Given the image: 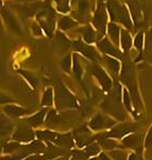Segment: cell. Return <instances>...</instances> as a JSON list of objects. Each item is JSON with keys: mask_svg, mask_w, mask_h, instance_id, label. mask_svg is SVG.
<instances>
[{"mask_svg": "<svg viewBox=\"0 0 152 160\" xmlns=\"http://www.w3.org/2000/svg\"><path fill=\"white\" fill-rule=\"evenodd\" d=\"M107 10L111 22H116V24L119 22L128 30L132 29L133 22L126 4L121 3L118 0H107Z\"/></svg>", "mask_w": 152, "mask_h": 160, "instance_id": "6da1fadb", "label": "cell"}, {"mask_svg": "<svg viewBox=\"0 0 152 160\" xmlns=\"http://www.w3.org/2000/svg\"><path fill=\"white\" fill-rule=\"evenodd\" d=\"M35 136L38 140L47 141L60 148H71L74 144V138L71 133H61L52 130H37L35 131Z\"/></svg>", "mask_w": 152, "mask_h": 160, "instance_id": "7a4b0ae2", "label": "cell"}, {"mask_svg": "<svg viewBox=\"0 0 152 160\" xmlns=\"http://www.w3.org/2000/svg\"><path fill=\"white\" fill-rule=\"evenodd\" d=\"M55 105L58 110L74 109L80 108V104L77 97L69 91L67 88L60 81L55 87Z\"/></svg>", "mask_w": 152, "mask_h": 160, "instance_id": "3957f363", "label": "cell"}, {"mask_svg": "<svg viewBox=\"0 0 152 160\" xmlns=\"http://www.w3.org/2000/svg\"><path fill=\"white\" fill-rule=\"evenodd\" d=\"M107 18H109V13H107V7L103 4V2H99L96 11L94 13V17H93V25L96 28L98 34L100 37H103L107 32Z\"/></svg>", "mask_w": 152, "mask_h": 160, "instance_id": "277c9868", "label": "cell"}, {"mask_svg": "<svg viewBox=\"0 0 152 160\" xmlns=\"http://www.w3.org/2000/svg\"><path fill=\"white\" fill-rule=\"evenodd\" d=\"M137 130V125L133 123H121V124H117L114 127H112L110 129V131L103 132V135L105 138H110V139H122L126 136L133 133Z\"/></svg>", "mask_w": 152, "mask_h": 160, "instance_id": "5b68a950", "label": "cell"}, {"mask_svg": "<svg viewBox=\"0 0 152 160\" xmlns=\"http://www.w3.org/2000/svg\"><path fill=\"white\" fill-rule=\"evenodd\" d=\"M35 132L32 130V127L29 125H19L15 128L12 135V140L17 143H30V142L34 141Z\"/></svg>", "mask_w": 152, "mask_h": 160, "instance_id": "8992f818", "label": "cell"}, {"mask_svg": "<svg viewBox=\"0 0 152 160\" xmlns=\"http://www.w3.org/2000/svg\"><path fill=\"white\" fill-rule=\"evenodd\" d=\"M116 125V121L111 118L109 115L104 114H98L92 118V120L88 123V127L91 128L93 131H101L104 129H111Z\"/></svg>", "mask_w": 152, "mask_h": 160, "instance_id": "52a82bcc", "label": "cell"}, {"mask_svg": "<svg viewBox=\"0 0 152 160\" xmlns=\"http://www.w3.org/2000/svg\"><path fill=\"white\" fill-rule=\"evenodd\" d=\"M73 136L74 141L76 142V145L79 148H86L87 145H89V144L94 142V137L92 136V131L85 125L74 130Z\"/></svg>", "mask_w": 152, "mask_h": 160, "instance_id": "ba28073f", "label": "cell"}, {"mask_svg": "<svg viewBox=\"0 0 152 160\" xmlns=\"http://www.w3.org/2000/svg\"><path fill=\"white\" fill-rule=\"evenodd\" d=\"M92 73L97 78L100 86L102 87V89H103L104 91H110V90L112 89V87H113L112 79H111V77L107 75V73L101 68V66L97 65V64L93 65Z\"/></svg>", "mask_w": 152, "mask_h": 160, "instance_id": "9c48e42d", "label": "cell"}, {"mask_svg": "<svg viewBox=\"0 0 152 160\" xmlns=\"http://www.w3.org/2000/svg\"><path fill=\"white\" fill-rule=\"evenodd\" d=\"M98 48L101 50L102 53H104L105 56H110L116 59L121 58L122 52L118 49V47L113 44L110 41L109 38H102L101 40L98 42Z\"/></svg>", "mask_w": 152, "mask_h": 160, "instance_id": "30bf717a", "label": "cell"}, {"mask_svg": "<svg viewBox=\"0 0 152 160\" xmlns=\"http://www.w3.org/2000/svg\"><path fill=\"white\" fill-rule=\"evenodd\" d=\"M70 45L73 46V47L77 51L81 52L84 57L88 58L89 60L95 62V61H97L98 58H99V56H98V52L96 51V49H95L93 46L88 45V44H86L84 42H82V41H74Z\"/></svg>", "mask_w": 152, "mask_h": 160, "instance_id": "8fae6325", "label": "cell"}, {"mask_svg": "<svg viewBox=\"0 0 152 160\" xmlns=\"http://www.w3.org/2000/svg\"><path fill=\"white\" fill-rule=\"evenodd\" d=\"M37 19L40 22V26L43 27V29L46 31L48 35L52 34V31L55 30V17L53 15L52 12L50 11H45L38 14Z\"/></svg>", "mask_w": 152, "mask_h": 160, "instance_id": "7c38bea8", "label": "cell"}, {"mask_svg": "<svg viewBox=\"0 0 152 160\" xmlns=\"http://www.w3.org/2000/svg\"><path fill=\"white\" fill-rule=\"evenodd\" d=\"M122 146L127 148H131V149H135L136 153H141V148H140V136L137 133L133 132L130 133V135L126 136L125 138L121 140Z\"/></svg>", "mask_w": 152, "mask_h": 160, "instance_id": "4fadbf2b", "label": "cell"}, {"mask_svg": "<svg viewBox=\"0 0 152 160\" xmlns=\"http://www.w3.org/2000/svg\"><path fill=\"white\" fill-rule=\"evenodd\" d=\"M47 113H48L47 108H43V109H40V111H37L35 114L25 118V122L27 123V125H29L30 127H38V126L42 125V124L45 122Z\"/></svg>", "mask_w": 152, "mask_h": 160, "instance_id": "5bb4252c", "label": "cell"}, {"mask_svg": "<svg viewBox=\"0 0 152 160\" xmlns=\"http://www.w3.org/2000/svg\"><path fill=\"white\" fill-rule=\"evenodd\" d=\"M2 111L6 113V115L10 118H20L24 117V115L28 114L30 112L28 109H26L24 107H19L17 105H13V104H9L6 105L3 108H2Z\"/></svg>", "mask_w": 152, "mask_h": 160, "instance_id": "9a60e30c", "label": "cell"}, {"mask_svg": "<svg viewBox=\"0 0 152 160\" xmlns=\"http://www.w3.org/2000/svg\"><path fill=\"white\" fill-rule=\"evenodd\" d=\"M107 32L110 38V41L112 42L116 47H118L120 44V33H121V29L116 22H111L107 24Z\"/></svg>", "mask_w": 152, "mask_h": 160, "instance_id": "2e32d148", "label": "cell"}, {"mask_svg": "<svg viewBox=\"0 0 152 160\" xmlns=\"http://www.w3.org/2000/svg\"><path fill=\"white\" fill-rule=\"evenodd\" d=\"M94 139H96V142L101 146V148L107 149V151H113V148H121V145H119L114 139L105 138L102 133L95 136Z\"/></svg>", "mask_w": 152, "mask_h": 160, "instance_id": "e0dca14e", "label": "cell"}, {"mask_svg": "<svg viewBox=\"0 0 152 160\" xmlns=\"http://www.w3.org/2000/svg\"><path fill=\"white\" fill-rule=\"evenodd\" d=\"M1 14H2V17H3L4 22H6L7 27L9 28V29L13 30L16 33H21V29H20L18 22H17L16 17H14V15H13L11 12L3 10V11L1 12Z\"/></svg>", "mask_w": 152, "mask_h": 160, "instance_id": "ac0fdd59", "label": "cell"}, {"mask_svg": "<svg viewBox=\"0 0 152 160\" xmlns=\"http://www.w3.org/2000/svg\"><path fill=\"white\" fill-rule=\"evenodd\" d=\"M45 123L49 128H56L63 124V120H62L60 115L58 114V112H56L55 109H52V110L48 111L47 115H46V118H45Z\"/></svg>", "mask_w": 152, "mask_h": 160, "instance_id": "d6986e66", "label": "cell"}, {"mask_svg": "<svg viewBox=\"0 0 152 160\" xmlns=\"http://www.w3.org/2000/svg\"><path fill=\"white\" fill-rule=\"evenodd\" d=\"M120 48H121L122 52H128L129 50L132 48L133 46V38L128 32L127 29H121L120 33Z\"/></svg>", "mask_w": 152, "mask_h": 160, "instance_id": "ffe728a7", "label": "cell"}, {"mask_svg": "<svg viewBox=\"0 0 152 160\" xmlns=\"http://www.w3.org/2000/svg\"><path fill=\"white\" fill-rule=\"evenodd\" d=\"M78 1V7H77L76 12H74V15L76 18H83L85 15L89 12V3L88 0H76Z\"/></svg>", "mask_w": 152, "mask_h": 160, "instance_id": "44dd1931", "label": "cell"}, {"mask_svg": "<svg viewBox=\"0 0 152 160\" xmlns=\"http://www.w3.org/2000/svg\"><path fill=\"white\" fill-rule=\"evenodd\" d=\"M80 32H81L82 37H83L84 43L88 44V45L95 43V41H96V31L93 29L91 26H85V27L81 28Z\"/></svg>", "mask_w": 152, "mask_h": 160, "instance_id": "7402d4cb", "label": "cell"}, {"mask_svg": "<svg viewBox=\"0 0 152 160\" xmlns=\"http://www.w3.org/2000/svg\"><path fill=\"white\" fill-rule=\"evenodd\" d=\"M13 129V123L9 117L0 112V133L6 135Z\"/></svg>", "mask_w": 152, "mask_h": 160, "instance_id": "603a6c76", "label": "cell"}, {"mask_svg": "<svg viewBox=\"0 0 152 160\" xmlns=\"http://www.w3.org/2000/svg\"><path fill=\"white\" fill-rule=\"evenodd\" d=\"M105 63L107 65L109 66V69L112 72L113 74L115 75H118L120 72V62L118 59L116 58H113V57H110V56H104L103 57Z\"/></svg>", "mask_w": 152, "mask_h": 160, "instance_id": "cb8c5ba5", "label": "cell"}, {"mask_svg": "<svg viewBox=\"0 0 152 160\" xmlns=\"http://www.w3.org/2000/svg\"><path fill=\"white\" fill-rule=\"evenodd\" d=\"M84 152L88 157H96L99 156L100 153H101V146L97 143V142H93L89 145H87L85 148H84Z\"/></svg>", "mask_w": 152, "mask_h": 160, "instance_id": "d4e9b609", "label": "cell"}, {"mask_svg": "<svg viewBox=\"0 0 152 160\" xmlns=\"http://www.w3.org/2000/svg\"><path fill=\"white\" fill-rule=\"evenodd\" d=\"M53 98H55L53 97V90L51 88H48L44 92L40 105L44 106V107H50V106L53 105Z\"/></svg>", "mask_w": 152, "mask_h": 160, "instance_id": "484cf974", "label": "cell"}, {"mask_svg": "<svg viewBox=\"0 0 152 160\" xmlns=\"http://www.w3.org/2000/svg\"><path fill=\"white\" fill-rule=\"evenodd\" d=\"M76 25H77V22H74V20L69 16H64L59 20V28H60L61 30H68V29H70V28L74 27Z\"/></svg>", "mask_w": 152, "mask_h": 160, "instance_id": "4316f807", "label": "cell"}, {"mask_svg": "<svg viewBox=\"0 0 152 160\" xmlns=\"http://www.w3.org/2000/svg\"><path fill=\"white\" fill-rule=\"evenodd\" d=\"M144 41H145V35H144V31H138L136 33L135 38L133 40V46L138 50V52H143L144 48Z\"/></svg>", "mask_w": 152, "mask_h": 160, "instance_id": "83f0119b", "label": "cell"}, {"mask_svg": "<svg viewBox=\"0 0 152 160\" xmlns=\"http://www.w3.org/2000/svg\"><path fill=\"white\" fill-rule=\"evenodd\" d=\"M73 69H74V74L77 77V79H81L82 74H83V69H82L81 63H80L78 56L74 55V61H73Z\"/></svg>", "mask_w": 152, "mask_h": 160, "instance_id": "f1b7e54d", "label": "cell"}, {"mask_svg": "<svg viewBox=\"0 0 152 160\" xmlns=\"http://www.w3.org/2000/svg\"><path fill=\"white\" fill-rule=\"evenodd\" d=\"M132 99H131V96L130 94H129V91L126 88H123L122 89V102H123V106H125V108L127 109L128 111H130V112H132L133 111V108H132Z\"/></svg>", "mask_w": 152, "mask_h": 160, "instance_id": "f546056e", "label": "cell"}, {"mask_svg": "<svg viewBox=\"0 0 152 160\" xmlns=\"http://www.w3.org/2000/svg\"><path fill=\"white\" fill-rule=\"evenodd\" d=\"M109 155L112 160H128V156L126 154V152L121 151V149H113V151H110Z\"/></svg>", "mask_w": 152, "mask_h": 160, "instance_id": "4dcf8cb0", "label": "cell"}, {"mask_svg": "<svg viewBox=\"0 0 152 160\" xmlns=\"http://www.w3.org/2000/svg\"><path fill=\"white\" fill-rule=\"evenodd\" d=\"M56 2V9L59 12L67 13L70 11V7H69V0H55Z\"/></svg>", "mask_w": 152, "mask_h": 160, "instance_id": "1f68e13d", "label": "cell"}, {"mask_svg": "<svg viewBox=\"0 0 152 160\" xmlns=\"http://www.w3.org/2000/svg\"><path fill=\"white\" fill-rule=\"evenodd\" d=\"M69 160H88V156L85 154L84 151H79V149H74L71 153Z\"/></svg>", "mask_w": 152, "mask_h": 160, "instance_id": "d6a6232c", "label": "cell"}, {"mask_svg": "<svg viewBox=\"0 0 152 160\" xmlns=\"http://www.w3.org/2000/svg\"><path fill=\"white\" fill-rule=\"evenodd\" d=\"M21 144L20 143H17V142H10V143H7L6 145L3 146V152L6 154H10V153H13L15 152L16 149H19Z\"/></svg>", "mask_w": 152, "mask_h": 160, "instance_id": "836d02e7", "label": "cell"}, {"mask_svg": "<svg viewBox=\"0 0 152 160\" xmlns=\"http://www.w3.org/2000/svg\"><path fill=\"white\" fill-rule=\"evenodd\" d=\"M71 65H73V62H71V56L70 55L66 56L61 62V68H63V71H65L66 73H69V72H70Z\"/></svg>", "mask_w": 152, "mask_h": 160, "instance_id": "e575fe53", "label": "cell"}, {"mask_svg": "<svg viewBox=\"0 0 152 160\" xmlns=\"http://www.w3.org/2000/svg\"><path fill=\"white\" fill-rule=\"evenodd\" d=\"M19 73L22 75V76L25 77L26 79L28 80V82L32 86L33 88H35L37 86V79L35 78L34 76H33L32 74H30V73H28V72H26V71H19Z\"/></svg>", "mask_w": 152, "mask_h": 160, "instance_id": "d590c367", "label": "cell"}, {"mask_svg": "<svg viewBox=\"0 0 152 160\" xmlns=\"http://www.w3.org/2000/svg\"><path fill=\"white\" fill-rule=\"evenodd\" d=\"M13 102H14V98H12L9 95L3 94V93L0 92V105H9L12 104Z\"/></svg>", "mask_w": 152, "mask_h": 160, "instance_id": "8d00e7d4", "label": "cell"}, {"mask_svg": "<svg viewBox=\"0 0 152 160\" xmlns=\"http://www.w3.org/2000/svg\"><path fill=\"white\" fill-rule=\"evenodd\" d=\"M144 145H145V148H151L152 146V125H151V127L149 128L148 132H147V135H146Z\"/></svg>", "mask_w": 152, "mask_h": 160, "instance_id": "74e56055", "label": "cell"}, {"mask_svg": "<svg viewBox=\"0 0 152 160\" xmlns=\"http://www.w3.org/2000/svg\"><path fill=\"white\" fill-rule=\"evenodd\" d=\"M21 160H48V159H47V157L44 156V155L32 154V155H29V156H27L26 158L21 159Z\"/></svg>", "mask_w": 152, "mask_h": 160, "instance_id": "f35d334b", "label": "cell"}, {"mask_svg": "<svg viewBox=\"0 0 152 160\" xmlns=\"http://www.w3.org/2000/svg\"><path fill=\"white\" fill-rule=\"evenodd\" d=\"M128 160H144V158L141 156V154L134 152V153H131L128 156Z\"/></svg>", "mask_w": 152, "mask_h": 160, "instance_id": "ab89813d", "label": "cell"}, {"mask_svg": "<svg viewBox=\"0 0 152 160\" xmlns=\"http://www.w3.org/2000/svg\"><path fill=\"white\" fill-rule=\"evenodd\" d=\"M98 158H99L100 160H112V159H110L104 153H100V155L98 156Z\"/></svg>", "mask_w": 152, "mask_h": 160, "instance_id": "60d3db41", "label": "cell"}, {"mask_svg": "<svg viewBox=\"0 0 152 160\" xmlns=\"http://www.w3.org/2000/svg\"><path fill=\"white\" fill-rule=\"evenodd\" d=\"M0 160H16V158H13V157H10V156H7L4 158L0 159Z\"/></svg>", "mask_w": 152, "mask_h": 160, "instance_id": "b9f144b4", "label": "cell"}, {"mask_svg": "<svg viewBox=\"0 0 152 160\" xmlns=\"http://www.w3.org/2000/svg\"><path fill=\"white\" fill-rule=\"evenodd\" d=\"M53 160H69V157H60V158H56Z\"/></svg>", "mask_w": 152, "mask_h": 160, "instance_id": "7bdbcfd3", "label": "cell"}, {"mask_svg": "<svg viewBox=\"0 0 152 160\" xmlns=\"http://www.w3.org/2000/svg\"><path fill=\"white\" fill-rule=\"evenodd\" d=\"M2 7H3V2H2V0H0V11H1Z\"/></svg>", "mask_w": 152, "mask_h": 160, "instance_id": "ee69618b", "label": "cell"}, {"mask_svg": "<svg viewBox=\"0 0 152 160\" xmlns=\"http://www.w3.org/2000/svg\"><path fill=\"white\" fill-rule=\"evenodd\" d=\"M3 151V148H2V145H1V143H0V153Z\"/></svg>", "mask_w": 152, "mask_h": 160, "instance_id": "f6af8a7d", "label": "cell"}, {"mask_svg": "<svg viewBox=\"0 0 152 160\" xmlns=\"http://www.w3.org/2000/svg\"><path fill=\"white\" fill-rule=\"evenodd\" d=\"M16 1H29V0H16Z\"/></svg>", "mask_w": 152, "mask_h": 160, "instance_id": "bcb514c9", "label": "cell"}]
</instances>
